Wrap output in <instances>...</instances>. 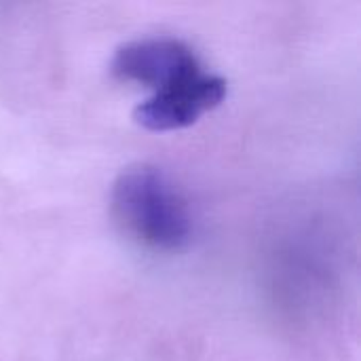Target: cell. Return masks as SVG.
Here are the masks:
<instances>
[{
    "instance_id": "1",
    "label": "cell",
    "mask_w": 361,
    "mask_h": 361,
    "mask_svg": "<svg viewBox=\"0 0 361 361\" xmlns=\"http://www.w3.org/2000/svg\"><path fill=\"white\" fill-rule=\"evenodd\" d=\"M112 212L123 231L150 250L176 252L192 237V216L182 192L150 165H133L118 173Z\"/></svg>"
},
{
    "instance_id": "3",
    "label": "cell",
    "mask_w": 361,
    "mask_h": 361,
    "mask_svg": "<svg viewBox=\"0 0 361 361\" xmlns=\"http://www.w3.org/2000/svg\"><path fill=\"white\" fill-rule=\"evenodd\" d=\"M199 68L203 66L197 53L184 40L171 36L131 40L114 53L110 63L118 80L137 82L152 91H161Z\"/></svg>"
},
{
    "instance_id": "2",
    "label": "cell",
    "mask_w": 361,
    "mask_h": 361,
    "mask_svg": "<svg viewBox=\"0 0 361 361\" xmlns=\"http://www.w3.org/2000/svg\"><path fill=\"white\" fill-rule=\"evenodd\" d=\"M226 80L218 74L199 68L197 72L154 91L142 102L133 118L148 131H173L192 125L205 112L218 108L226 97Z\"/></svg>"
}]
</instances>
